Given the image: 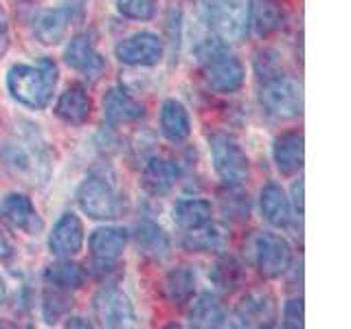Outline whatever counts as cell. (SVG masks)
I'll list each match as a JSON object with an SVG mask.
<instances>
[{
	"instance_id": "d4e9b609",
	"label": "cell",
	"mask_w": 351,
	"mask_h": 329,
	"mask_svg": "<svg viewBox=\"0 0 351 329\" xmlns=\"http://www.w3.org/2000/svg\"><path fill=\"white\" fill-rule=\"evenodd\" d=\"M134 241H136V248L141 255H145L149 259L167 257V252L171 248L167 233H165L156 222H149V219H145V222H141L136 226Z\"/></svg>"
},
{
	"instance_id": "d6986e66",
	"label": "cell",
	"mask_w": 351,
	"mask_h": 329,
	"mask_svg": "<svg viewBox=\"0 0 351 329\" xmlns=\"http://www.w3.org/2000/svg\"><path fill=\"white\" fill-rule=\"evenodd\" d=\"M93 112V101L90 95L86 93V88L75 84L69 86L66 90L60 95L58 103H55V114H58L64 123L69 125H82L88 121Z\"/></svg>"
},
{
	"instance_id": "7c38bea8",
	"label": "cell",
	"mask_w": 351,
	"mask_h": 329,
	"mask_svg": "<svg viewBox=\"0 0 351 329\" xmlns=\"http://www.w3.org/2000/svg\"><path fill=\"white\" fill-rule=\"evenodd\" d=\"M64 60L73 71L82 73L88 80H99V75L106 69L101 53L95 49V42L88 33H80L69 42L64 51Z\"/></svg>"
},
{
	"instance_id": "f35d334b",
	"label": "cell",
	"mask_w": 351,
	"mask_h": 329,
	"mask_svg": "<svg viewBox=\"0 0 351 329\" xmlns=\"http://www.w3.org/2000/svg\"><path fill=\"white\" fill-rule=\"evenodd\" d=\"M5 299H7V283L3 277H0V305L5 303Z\"/></svg>"
},
{
	"instance_id": "603a6c76",
	"label": "cell",
	"mask_w": 351,
	"mask_h": 329,
	"mask_svg": "<svg viewBox=\"0 0 351 329\" xmlns=\"http://www.w3.org/2000/svg\"><path fill=\"white\" fill-rule=\"evenodd\" d=\"M211 215H213V206L208 200H202V197H184V200H178L171 208L173 222L182 230H191L208 224L211 222Z\"/></svg>"
},
{
	"instance_id": "4dcf8cb0",
	"label": "cell",
	"mask_w": 351,
	"mask_h": 329,
	"mask_svg": "<svg viewBox=\"0 0 351 329\" xmlns=\"http://www.w3.org/2000/svg\"><path fill=\"white\" fill-rule=\"evenodd\" d=\"M158 0H117V9L121 16H125L130 20H152L156 16Z\"/></svg>"
},
{
	"instance_id": "9a60e30c",
	"label": "cell",
	"mask_w": 351,
	"mask_h": 329,
	"mask_svg": "<svg viewBox=\"0 0 351 329\" xmlns=\"http://www.w3.org/2000/svg\"><path fill=\"white\" fill-rule=\"evenodd\" d=\"M3 215L25 235H40L44 230V222L38 208L25 193H9L3 200Z\"/></svg>"
},
{
	"instance_id": "cb8c5ba5",
	"label": "cell",
	"mask_w": 351,
	"mask_h": 329,
	"mask_svg": "<svg viewBox=\"0 0 351 329\" xmlns=\"http://www.w3.org/2000/svg\"><path fill=\"white\" fill-rule=\"evenodd\" d=\"M186 318H189V325H193V327H204V329L222 327L226 321V310L215 294L204 292L191 303V310H189V316Z\"/></svg>"
},
{
	"instance_id": "4fadbf2b",
	"label": "cell",
	"mask_w": 351,
	"mask_h": 329,
	"mask_svg": "<svg viewBox=\"0 0 351 329\" xmlns=\"http://www.w3.org/2000/svg\"><path fill=\"white\" fill-rule=\"evenodd\" d=\"M84 246V224L75 213H64L49 235V250L55 257H73Z\"/></svg>"
},
{
	"instance_id": "30bf717a",
	"label": "cell",
	"mask_w": 351,
	"mask_h": 329,
	"mask_svg": "<svg viewBox=\"0 0 351 329\" xmlns=\"http://www.w3.org/2000/svg\"><path fill=\"white\" fill-rule=\"evenodd\" d=\"M257 268L266 279H277L290 268L292 248L288 239L274 233H263L257 239Z\"/></svg>"
},
{
	"instance_id": "f1b7e54d",
	"label": "cell",
	"mask_w": 351,
	"mask_h": 329,
	"mask_svg": "<svg viewBox=\"0 0 351 329\" xmlns=\"http://www.w3.org/2000/svg\"><path fill=\"white\" fill-rule=\"evenodd\" d=\"M228 235L224 233L222 226H215V224H204V226H197L186 230V235L182 239V246L186 250H193V252H208V250H217L226 244Z\"/></svg>"
},
{
	"instance_id": "8992f818",
	"label": "cell",
	"mask_w": 351,
	"mask_h": 329,
	"mask_svg": "<svg viewBox=\"0 0 351 329\" xmlns=\"http://www.w3.org/2000/svg\"><path fill=\"white\" fill-rule=\"evenodd\" d=\"M208 149H211L215 173L222 178L226 186H241L248 180L250 162L244 147L239 145L235 136L224 134V132H215L208 138Z\"/></svg>"
},
{
	"instance_id": "2e32d148",
	"label": "cell",
	"mask_w": 351,
	"mask_h": 329,
	"mask_svg": "<svg viewBox=\"0 0 351 329\" xmlns=\"http://www.w3.org/2000/svg\"><path fill=\"white\" fill-rule=\"evenodd\" d=\"M305 141L301 132H283L272 145V158L283 175H296L303 169Z\"/></svg>"
},
{
	"instance_id": "ac0fdd59",
	"label": "cell",
	"mask_w": 351,
	"mask_h": 329,
	"mask_svg": "<svg viewBox=\"0 0 351 329\" xmlns=\"http://www.w3.org/2000/svg\"><path fill=\"white\" fill-rule=\"evenodd\" d=\"M125 244H128V233L123 228H117V226L97 228L90 235V241H88L93 257L101 263V266H114L121 259V255H123Z\"/></svg>"
},
{
	"instance_id": "7a4b0ae2",
	"label": "cell",
	"mask_w": 351,
	"mask_h": 329,
	"mask_svg": "<svg viewBox=\"0 0 351 329\" xmlns=\"http://www.w3.org/2000/svg\"><path fill=\"white\" fill-rule=\"evenodd\" d=\"M58 75V64L49 58L36 64H14L7 71V90L25 108L44 110L53 99Z\"/></svg>"
},
{
	"instance_id": "74e56055",
	"label": "cell",
	"mask_w": 351,
	"mask_h": 329,
	"mask_svg": "<svg viewBox=\"0 0 351 329\" xmlns=\"http://www.w3.org/2000/svg\"><path fill=\"white\" fill-rule=\"evenodd\" d=\"M14 255V244H11L9 235L5 233V228L0 226V259H9Z\"/></svg>"
},
{
	"instance_id": "d590c367",
	"label": "cell",
	"mask_w": 351,
	"mask_h": 329,
	"mask_svg": "<svg viewBox=\"0 0 351 329\" xmlns=\"http://www.w3.org/2000/svg\"><path fill=\"white\" fill-rule=\"evenodd\" d=\"M86 5H88V0H60V7L69 11L71 20L73 18H80L84 14Z\"/></svg>"
},
{
	"instance_id": "44dd1931",
	"label": "cell",
	"mask_w": 351,
	"mask_h": 329,
	"mask_svg": "<svg viewBox=\"0 0 351 329\" xmlns=\"http://www.w3.org/2000/svg\"><path fill=\"white\" fill-rule=\"evenodd\" d=\"M259 206H261V215L268 219L272 226H288L292 219V206H290V197L285 195V191L277 182H268L259 193Z\"/></svg>"
},
{
	"instance_id": "5b68a950",
	"label": "cell",
	"mask_w": 351,
	"mask_h": 329,
	"mask_svg": "<svg viewBox=\"0 0 351 329\" xmlns=\"http://www.w3.org/2000/svg\"><path fill=\"white\" fill-rule=\"evenodd\" d=\"M259 101L270 117L285 121L301 114L303 93L299 82L279 71L259 80Z\"/></svg>"
},
{
	"instance_id": "ba28073f",
	"label": "cell",
	"mask_w": 351,
	"mask_h": 329,
	"mask_svg": "<svg viewBox=\"0 0 351 329\" xmlns=\"http://www.w3.org/2000/svg\"><path fill=\"white\" fill-rule=\"evenodd\" d=\"M93 310L99 325L104 327H134L136 312L130 296L117 288V285H106L93 299Z\"/></svg>"
},
{
	"instance_id": "7402d4cb",
	"label": "cell",
	"mask_w": 351,
	"mask_h": 329,
	"mask_svg": "<svg viewBox=\"0 0 351 329\" xmlns=\"http://www.w3.org/2000/svg\"><path fill=\"white\" fill-rule=\"evenodd\" d=\"M160 132L171 143H184L191 134L189 112L176 99H167L160 108Z\"/></svg>"
},
{
	"instance_id": "ffe728a7",
	"label": "cell",
	"mask_w": 351,
	"mask_h": 329,
	"mask_svg": "<svg viewBox=\"0 0 351 329\" xmlns=\"http://www.w3.org/2000/svg\"><path fill=\"white\" fill-rule=\"evenodd\" d=\"M145 114L143 106L136 101L134 97H130L125 90L121 88H110L104 97V119L110 125H123L132 123V121H138Z\"/></svg>"
},
{
	"instance_id": "e0dca14e",
	"label": "cell",
	"mask_w": 351,
	"mask_h": 329,
	"mask_svg": "<svg viewBox=\"0 0 351 329\" xmlns=\"http://www.w3.org/2000/svg\"><path fill=\"white\" fill-rule=\"evenodd\" d=\"M69 25H71V16L66 9L62 7L42 9L33 18V38L40 44H44V47H55V44H60L66 38Z\"/></svg>"
},
{
	"instance_id": "83f0119b",
	"label": "cell",
	"mask_w": 351,
	"mask_h": 329,
	"mask_svg": "<svg viewBox=\"0 0 351 329\" xmlns=\"http://www.w3.org/2000/svg\"><path fill=\"white\" fill-rule=\"evenodd\" d=\"M250 22L259 36H270L283 27L285 14L274 0H255V5H250Z\"/></svg>"
},
{
	"instance_id": "836d02e7",
	"label": "cell",
	"mask_w": 351,
	"mask_h": 329,
	"mask_svg": "<svg viewBox=\"0 0 351 329\" xmlns=\"http://www.w3.org/2000/svg\"><path fill=\"white\" fill-rule=\"evenodd\" d=\"M283 325L285 327H303V301L292 299L283 307Z\"/></svg>"
},
{
	"instance_id": "3957f363",
	"label": "cell",
	"mask_w": 351,
	"mask_h": 329,
	"mask_svg": "<svg viewBox=\"0 0 351 329\" xmlns=\"http://www.w3.org/2000/svg\"><path fill=\"white\" fill-rule=\"evenodd\" d=\"M197 64L206 86L219 95L237 93L244 86V64H241L233 53H230L222 42L217 40H204L195 49Z\"/></svg>"
},
{
	"instance_id": "4316f807",
	"label": "cell",
	"mask_w": 351,
	"mask_h": 329,
	"mask_svg": "<svg viewBox=\"0 0 351 329\" xmlns=\"http://www.w3.org/2000/svg\"><path fill=\"white\" fill-rule=\"evenodd\" d=\"M44 281H47L51 288H58V290H77L84 285L86 272L80 263L71 261L69 257H62V261L51 263V266L44 270Z\"/></svg>"
},
{
	"instance_id": "e575fe53",
	"label": "cell",
	"mask_w": 351,
	"mask_h": 329,
	"mask_svg": "<svg viewBox=\"0 0 351 329\" xmlns=\"http://www.w3.org/2000/svg\"><path fill=\"white\" fill-rule=\"evenodd\" d=\"M7 49H9V22L5 9L0 7V58L7 53Z\"/></svg>"
},
{
	"instance_id": "277c9868",
	"label": "cell",
	"mask_w": 351,
	"mask_h": 329,
	"mask_svg": "<svg viewBox=\"0 0 351 329\" xmlns=\"http://www.w3.org/2000/svg\"><path fill=\"white\" fill-rule=\"evenodd\" d=\"M250 0H204V22L222 42H241L250 27Z\"/></svg>"
},
{
	"instance_id": "6da1fadb",
	"label": "cell",
	"mask_w": 351,
	"mask_h": 329,
	"mask_svg": "<svg viewBox=\"0 0 351 329\" xmlns=\"http://www.w3.org/2000/svg\"><path fill=\"white\" fill-rule=\"evenodd\" d=\"M18 130L14 136H9L3 145H0V160L5 167L25 182H44L49 178L51 162L47 143L40 136L38 130Z\"/></svg>"
},
{
	"instance_id": "484cf974",
	"label": "cell",
	"mask_w": 351,
	"mask_h": 329,
	"mask_svg": "<svg viewBox=\"0 0 351 329\" xmlns=\"http://www.w3.org/2000/svg\"><path fill=\"white\" fill-rule=\"evenodd\" d=\"M165 294L173 305H186L195 294V270L191 266H176L165 277Z\"/></svg>"
},
{
	"instance_id": "8d00e7d4",
	"label": "cell",
	"mask_w": 351,
	"mask_h": 329,
	"mask_svg": "<svg viewBox=\"0 0 351 329\" xmlns=\"http://www.w3.org/2000/svg\"><path fill=\"white\" fill-rule=\"evenodd\" d=\"M290 206H294V211L296 213H303V180H299V182H294V186H292V202H290Z\"/></svg>"
},
{
	"instance_id": "8fae6325",
	"label": "cell",
	"mask_w": 351,
	"mask_h": 329,
	"mask_svg": "<svg viewBox=\"0 0 351 329\" xmlns=\"http://www.w3.org/2000/svg\"><path fill=\"white\" fill-rule=\"evenodd\" d=\"M277 321V303L268 292H250L241 299L233 312L237 327H272Z\"/></svg>"
},
{
	"instance_id": "9c48e42d",
	"label": "cell",
	"mask_w": 351,
	"mask_h": 329,
	"mask_svg": "<svg viewBox=\"0 0 351 329\" xmlns=\"http://www.w3.org/2000/svg\"><path fill=\"white\" fill-rule=\"evenodd\" d=\"M114 55L125 66H156L165 55V44L154 33L141 31L121 40L114 47Z\"/></svg>"
},
{
	"instance_id": "d6a6232c",
	"label": "cell",
	"mask_w": 351,
	"mask_h": 329,
	"mask_svg": "<svg viewBox=\"0 0 351 329\" xmlns=\"http://www.w3.org/2000/svg\"><path fill=\"white\" fill-rule=\"evenodd\" d=\"M222 206H224V213H228L230 217H237V219L248 217V195L244 197L241 193H235V195L222 197Z\"/></svg>"
},
{
	"instance_id": "52a82bcc",
	"label": "cell",
	"mask_w": 351,
	"mask_h": 329,
	"mask_svg": "<svg viewBox=\"0 0 351 329\" xmlns=\"http://www.w3.org/2000/svg\"><path fill=\"white\" fill-rule=\"evenodd\" d=\"M77 202L93 219H114L123 211V200L106 178L90 175L77 189Z\"/></svg>"
},
{
	"instance_id": "5bb4252c",
	"label": "cell",
	"mask_w": 351,
	"mask_h": 329,
	"mask_svg": "<svg viewBox=\"0 0 351 329\" xmlns=\"http://www.w3.org/2000/svg\"><path fill=\"white\" fill-rule=\"evenodd\" d=\"M180 175L182 167L178 160L167 156H154L143 167V186L152 195H162L173 189L176 182L180 180Z\"/></svg>"
},
{
	"instance_id": "f546056e",
	"label": "cell",
	"mask_w": 351,
	"mask_h": 329,
	"mask_svg": "<svg viewBox=\"0 0 351 329\" xmlns=\"http://www.w3.org/2000/svg\"><path fill=\"white\" fill-rule=\"evenodd\" d=\"M211 281L219 290L233 292L244 283V266L233 257V255H222L211 268Z\"/></svg>"
},
{
	"instance_id": "1f68e13d",
	"label": "cell",
	"mask_w": 351,
	"mask_h": 329,
	"mask_svg": "<svg viewBox=\"0 0 351 329\" xmlns=\"http://www.w3.org/2000/svg\"><path fill=\"white\" fill-rule=\"evenodd\" d=\"M62 292L64 290L53 288V292H47V296H44V318H47L49 323H53L55 318H60V314L69 312L73 307V301Z\"/></svg>"
}]
</instances>
